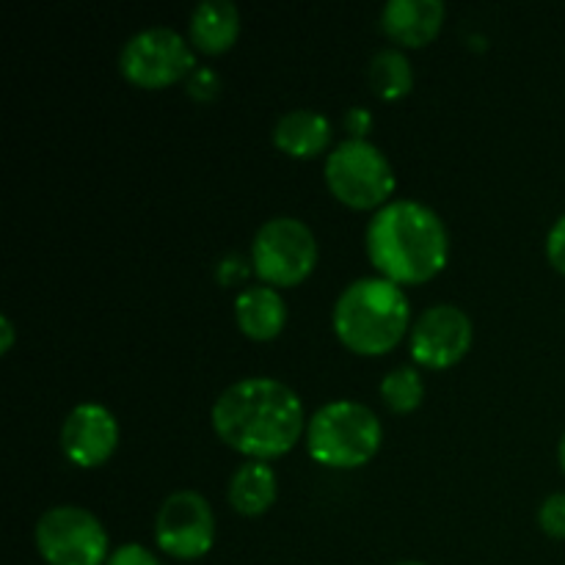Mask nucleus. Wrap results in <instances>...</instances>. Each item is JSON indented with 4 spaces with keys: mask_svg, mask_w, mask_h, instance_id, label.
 <instances>
[{
    "mask_svg": "<svg viewBox=\"0 0 565 565\" xmlns=\"http://www.w3.org/2000/svg\"><path fill=\"white\" fill-rule=\"evenodd\" d=\"M412 307L397 281L384 276H362L340 292L331 312L337 337L362 356L392 351L408 331Z\"/></svg>",
    "mask_w": 565,
    "mask_h": 565,
    "instance_id": "nucleus-3",
    "label": "nucleus"
},
{
    "mask_svg": "<svg viewBox=\"0 0 565 565\" xmlns=\"http://www.w3.org/2000/svg\"><path fill=\"white\" fill-rule=\"evenodd\" d=\"M546 257H550L552 268L565 276V213L552 224L550 235H546Z\"/></svg>",
    "mask_w": 565,
    "mask_h": 565,
    "instance_id": "nucleus-21",
    "label": "nucleus"
},
{
    "mask_svg": "<svg viewBox=\"0 0 565 565\" xmlns=\"http://www.w3.org/2000/svg\"><path fill=\"white\" fill-rule=\"evenodd\" d=\"M210 419L221 441L257 461L292 450L307 425L296 390L265 375H252L226 386L215 397Z\"/></svg>",
    "mask_w": 565,
    "mask_h": 565,
    "instance_id": "nucleus-1",
    "label": "nucleus"
},
{
    "mask_svg": "<svg viewBox=\"0 0 565 565\" xmlns=\"http://www.w3.org/2000/svg\"><path fill=\"white\" fill-rule=\"evenodd\" d=\"M36 550L50 565H105L108 533L92 511L81 505H55L36 522Z\"/></svg>",
    "mask_w": 565,
    "mask_h": 565,
    "instance_id": "nucleus-7",
    "label": "nucleus"
},
{
    "mask_svg": "<svg viewBox=\"0 0 565 565\" xmlns=\"http://www.w3.org/2000/svg\"><path fill=\"white\" fill-rule=\"evenodd\" d=\"M326 185L353 210H379L395 191L390 158L367 138H345L326 154Z\"/></svg>",
    "mask_w": 565,
    "mask_h": 565,
    "instance_id": "nucleus-5",
    "label": "nucleus"
},
{
    "mask_svg": "<svg viewBox=\"0 0 565 565\" xmlns=\"http://www.w3.org/2000/svg\"><path fill=\"white\" fill-rule=\"evenodd\" d=\"M252 263L270 287H292L307 279L318 263L315 232L296 215L265 221L252 241Z\"/></svg>",
    "mask_w": 565,
    "mask_h": 565,
    "instance_id": "nucleus-6",
    "label": "nucleus"
},
{
    "mask_svg": "<svg viewBox=\"0 0 565 565\" xmlns=\"http://www.w3.org/2000/svg\"><path fill=\"white\" fill-rule=\"evenodd\" d=\"M188 31H191L193 47L202 53H224L237 42L241 11L232 0H202L193 6Z\"/></svg>",
    "mask_w": 565,
    "mask_h": 565,
    "instance_id": "nucleus-15",
    "label": "nucleus"
},
{
    "mask_svg": "<svg viewBox=\"0 0 565 565\" xmlns=\"http://www.w3.org/2000/svg\"><path fill=\"white\" fill-rule=\"evenodd\" d=\"M384 430L370 406L359 401H331L309 417L307 450L331 469L364 467L379 452Z\"/></svg>",
    "mask_w": 565,
    "mask_h": 565,
    "instance_id": "nucleus-4",
    "label": "nucleus"
},
{
    "mask_svg": "<svg viewBox=\"0 0 565 565\" xmlns=\"http://www.w3.org/2000/svg\"><path fill=\"white\" fill-rule=\"evenodd\" d=\"M276 472L270 463L248 458L230 478V505L243 516H259L276 502Z\"/></svg>",
    "mask_w": 565,
    "mask_h": 565,
    "instance_id": "nucleus-16",
    "label": "nucleus"
},
{
    "mask_svg": "<svg viewBox=\"0 0 565 565\" xmlns=\"http://www.w3.org/2000/svg\"><path fill=\"white\" fill-rule=\"evenodd\" d=\"M367 257L384 279L419 285L439 274L450 257V235L428 204L417 199H392L375 210L367 224Z\"/></svg>",
    "mask_w": 565,
    "mask_h": 565,
    "instance_id": "nucleus-2",
    "label": "nucleus"
},
{
    "mask_svg": "<svg viewBox=\"0 0 565 565\" xmlns=\"http://www.w3.org/2000/svg\"><path fill=\"white\" fill-rule=\"evenodd\" d=\"M119 70L136 86L163 88L196 70V55L177 28L149 25L121 44Z\"/></svg>",
    "mask_w": 565,
    "mask_h": 565,
    "instance_id": "nucleus-8",
    "label": "nucleus"
},
{
    "mask_svg": "<svg viewBox=\"0 0 565 565\" xmlns=\"http://www.w3.org/2000/svg\"><path fill=\"white\" fill-rule=\"evenodd\" d=\"M345 127L351 132V138H367L370 127H373V114L364 105H353L345 114Z\"/></svg>",
    "mask_w": 565,
    "mask_h": 565,
    "instance_id": "nucleus-23",
    "label": "nucleus"
},
{
    "mask_svg": "<svg viewBox=\"0 0 565 565\" xmlns=\"http://www.w3.org/2000/svg\"><path fill=\"white\" fill-rule=\"evenodd\" d=\"M235 320L252 340H274L287 323V303L276 287H246L235 298Z\"/></svg>",
    "mask_w": 565,
    "mask_h": 565,
    "instance_id": "nucleus-13",
    "label": "nucleus"
},
{
    "mask_svg": "<svg viewBox=\"0 0 565 565\" xmlns=\"http://www.w3.org/2000/svg\"><path fill=\"white\" fill-rule=\"evenodd\" d=\"M370 83L381 99H401L412 92L414 70L403 50L381 47L370 58Z\"/></svg>",
    "mask_w": 565,
    "mask_h": 565,
    "instance_id": "nucleus-17",
    "label": "nucleus"
},
{
    "mask_svg": "<svg viewBox=\"0 0 565 565\" xmlns=\"http://www.w3.org/2000/svg\"><path fill=\"white\" fill-rule=\"evenodd\" d=\"M11 345H14V326L9 315H0V353H9Z\"/></svg>",
    "mask_w": 565,
    "mask_h": 565,
    "instance_id": "nucleus-24",
    "label": "nucleus"
},
{
    "mask_svg": "<svg viewBox=\"0 0 565 565\" xmlns=\"http://www.w3.org/2000/svg\"><path fill=\"white\" fill-rule=\"evenodd\" d=\"M392 565H425V563H419V561H403V563H392Z\"/></svg>",
    "mask_w": 565,
    "mask_h": 565,
    "instance_id": "nucleus-26",
    "label": "nucleus"
},
{
    "mask_svg": "<svg viewBox=\"0 0 565 565\" xmlns=\"http://www.w3.org/2000/svg\"><path fill=\"white\" fill-rule=\"evenodd\" d=\"M105 565H160L158 557L141 544H121L119 550L110 552L108 563Z\"/></svg>",
    "mask_w": 565,
    "mask_h": 565,
    "instance_id": "nucleus-20",
    "label": "nucleus"
},
{
    "mask_svg": "<svg viewBox=\"0 0 565 565\" xmlns=\"http://www.w3.org/2000/svg\"><path fill=\"white\" fill-rule=\"evenodd\" d=\"M445 14L441 0H386L381 9V28L397 44L423 47L441 31Z\"/></svg>",
    "mask_w": 565,
    "mask_h": 565,
    "instance_id": "nucleus-12",
    "label": "nucleus"
},
{
    "mask_svg": "<svg viewBox=\"0 0 565 565\" xmlns=\"http://www.w3.org/2000/svg\"><path fill=\"white\" fill-rule=\"evenodd\" d=\"M154 541L160 552L177 561H196L207 555L215 541V519L210 502L191 489L166 497L154 516Z\"/></svg>",
    "mask_w": 565,
    "mask_h": 565,
    "instance_id": "nucleus-9",
    "label": "nucleus"
},
{
    "mask_svg": "<svg viewBox=\"0 0 565 565\" xmlns=\"http://www.w3.org/2000/svg\"><path fill=\"white\" fill-rule=\"evenodd\" d=\"M381 397H384V403L395 414L414 412L425 397V384L419 370L408 367V364L390 370L384 381H381Z\"/></svg>",
    "mask_w": 565,
    "mask_h": 565,
    "instance_id": "nucleus-18",
    "label": "nucleus"
},
{
    "mask_svg": "<svg viewBox=\"0 0 565 565\" xmlns=\"http://www.w3.org/2000/svg\"><path fill=\"white\" fill-rule=\"evenodd\" d=\"M472 345V320L456 303L425 309L412 326V356L423 367L445 370L467 356Z\"/></svg>",
    "mask_w": 565,
    "mask_h": 565,
    "instance_id": "nucleus-10",
    "label": "nucleus"
},
{
    "mask_svg": "<svg viewBox=\"0 0 565 565\" xmlns=\"http://www.w3.org/2000/svg\"><path fill=\"white\" fill-rule=\"evenodd\" d=\"M188 88H191L193 97L199 99H213L215 92H218V75H215L213 70H207V66H199V70L191 72V83H188Z\"/></svg>",
    "mask_w": 565,
    "mask_h": 565,
    "instance_id": "nucleus-22",
    "label": "nucleus"
},
{
    "mask_svg": "<svg viewBox=\"0 0 565 565\" xmlns=\"http://www.w3.org/2000/svg\"><path fill=\"white\" fill-rule=\"evenodd\" d=\"M116 445L119 425L103 403H77L61 425V450L75 467H99L114 456Z\"/></svg>",
    "mask_w": 565,
    "mask_h": 565,
    "instance_id": "nucleus-11",
    "label": "nucleus"
},
{
    "mask_svg": "<svg viewBox=\"0 0 565 565\" xmlns=\"http://www.w3.org/2000/svg\"><path fill=\"white\" fill-rule=\"evenodd\" d=\"M274 143L292 158H312L331 143L329 116L315 108H292L274 125Z\"/></svg>",
    "mask_w": 565,
    "mask_h": 565,
    "instance_id": "nucleus-14",
    "label": "nucleus"
},
{
    "mask_svg": "<svg viewBox=\"0 0 565 565\" xmlns=\"http://www.w3.org/2000/svg\"><path fill=\"white\" fill-rule=\"evenodd\" d=\"M557 461H561V467L565 472V434L561 436V441H557Z\"/></svg>",
    "mask_w": 565,
    "mask_h": 565,
    "instance_id": "nucleus-25",
    "label": "nucleus"
},
{
    "mask_svg": "<svg viewBox=\"0 0 565 565\" xmlns=\"http://www.w3.org/2000/svg\"><path fill=\"white\" fill-rule=\"evenodd\" d=\"M539 524L546 535L565 541V491H555L541 502Z\"/></svg>",
    "mask_w": 565,
    "mask_h": 565,
    "instance_id": "nucleus-19",
    "label": "nucleus"
}]
</instances>
